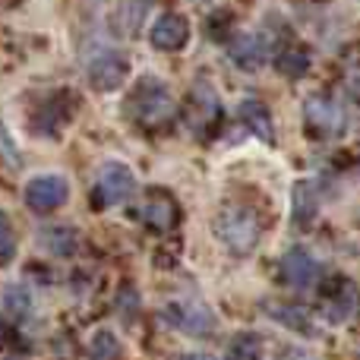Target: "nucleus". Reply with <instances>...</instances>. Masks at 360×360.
Here are the masks:
<instances>
[{
    "label": "nucleus",
    "mask_w": 360,
    "mask_h": 360,
    "mask_svg": "<svg viewBox=\"0 0 360 360\" xmlns=\"http://www.w3.org/2000/svg\"><path fill=\"white\" fill-rule=\"evenodd\" d=\"M127 114H130L139 127H162V124H168L171 114H174V101H171L162 79L146 76V79L136 82V89H133L130 98H127Z\"/></svg>",
    "instance_id": "1"
},
{
    "label": "nucleus",
    "mask_w": 360,
    "mask_h": 360,
    "mask_svg": "<svg viewBox=\"0 0 360 360\" xmlns=\"http://www.w3.org/2000/svg\"><path fill=\"white\" fill-rule=\"evenodd\" d=\"M215 234L221 237V243L231 253L243 256L259 243V215L250 205H224L215 218Z\"/></svg>",
    "instance_id": "2"
},
{
    "label": "nucleus",
    "mask_w": 360,
    "mask_h": 360,
    "mask_svg": "<svg viewBox=\"0 0 360 360\" xmlns=\"http://www.w3.org/2000/svg\"><path fill=\"white\" fill-rule=\"evenodd\" d=\"M133 190H136V177H133V171L120 162H108L105 168L98 171V184H95L92 202H95V209H111V205L130 199Z\"/></svg>",
    "instance_id": "3"
},
{
    "label": "nucleus",
    "mask_w": 360,
    "mask_h": 360,
    "mask_svg": "<svg viewBox=\"0 0 360 360\" xmlns=\"http://www.w3.org/2000/svg\"><path fill=\"white\" fill-rule=\"evenodd\" d=\"M162 316L168 319V326H174L177 332L193 338H205L215 329V316L212 310L202 304V300H174L162 310Z\"/></svg>",
    "instance_id": "4"
},
{
    "label": "nucleus",
    "mask_w": 360,
    "mask_h": 360,
    "mask_svg": "<svg viewBox=\"0 0 360 360\" xmlns=\"http://www.w3.org/2000/svg\"><path fill=\"white\" fill-rule=\"evenodd\" d=\"M89 82H92L98 92H114L127 82L130 76V60L117 51H98V54L89 60V70H86Z\"/></svg>",
    "instance_id": "5"
},
{
    "label": "nucleus",
    "mask_w": 360,
    "mask_h": 360,
    "mask_svg": "<svg viewBox=\"0 0 360 360\" xmlns=\"http://www.w3.org/2000/svg\"><path fill=\"white\" fill-rule=\"evenodd\" d=\"M70 199V184L60 174H41L25 184V202L35 212H54Z\"/></svg>",
    "instance_id": "6"
},
{
    "label": "nucleus",
    "mask_w": 360,
    "mask_h": 360,
    "mask_svg": "<svg viewBox=\"0 0 360 360\" xmlns=\"http://www.w3.org/2000/svg\"><path fill=\"white\" fill-rule=\"evenodd\" d=\"M149 41L155 44L158 51H168V54L171 51H180L190 41V22H186L180 13H162L149 32Z\"/></svg>",
    "instance_id": "7"
},
{
    "label": "nucleus",
    "mask_w": 360,
    "mask_h": 360,
    "mask_svg": "<svg viewBox=\"0 0 360 360\" xmlns=\"http://www.w3.org/2000/svg\"><path fill=\"white\" fill-rule=\"evenodd\" d=\"M316 275H319L316 259H313L304 247H294L285 253V259H281V278H285L288 288L304 291V288H310L313 281H316Z\"/></svg>",
    "instance_id": "8"
},
{
    "label": "nucleus",
    "mask_w": 360,
    "mask_h": 360,
    "mask_svg": "<svg viewBox=\"0 0 360 360\" xmlns=\"http://www.w3.org/2000/svg\"><path fill=\"white\" fill-rule=\"evenodd\" d=\"M228 54L240 70H259L269 48H266V41H262V35H256V32H240V35L228 44Z\"/></svg>",
    "instance_id": "9"
},
{
    "label": "nucleus",
    "mask_w": 360,
    "mask_h": 360,
    "mask_svg": "<svg viewBox=\"0 0 360 360\" xmlns=\"http://www.w3.org/2000/svg\"><path fill=\"white\" fill-rule=\"evenodd\" d=\"M307 120H310V127L316 133H338V130H342V120L345 117H342V111H338L329 98L313 95V98L307 101Z\"/></svg>",
    "instance_id": "10"
},
{
    "label": "nucleus",
    "mask_w": 360,
    "mask_h": 360,
    "mask_svg": "<svg viewBox=\"0 0 360 360\" xmlns=\"http://www.w3.org/2000/svg\"><path fill=\"white\" fill-rule=\"evenodd\" d=\"M316 212H319V199H316V193H313V184H307V180L294 184V193H291V215H294V221H297L300 228H307V224L316 218Z\"/></svg>",
    "instance_id": "11"
},
{
    "label": "nucleus",
    "mask_w": 360,
    "mask_h": 360,
    "mask_svg": "<svg viewBox=\"0 0 360 360\" xmlns=\"http://www.w3.org/2000/svg\"><path fill=\"white\" fill-rule=\"evenodd\" d=\"M240 120L250 127V130L256 133L259 139H266V143H272V117H269V108L262 105V101H243L240 105Z\"/></svg>",
    "instance_id": "12"
},
{
    "label": "nucleus",
    "mask_w": 360,
    "mask_h": 360,
    "mask_svg": "<svg viewBox=\"0 0 360 360\" xmlns=\"http://www.w3.org/2000/svg\"><path fill=\"white\" fill-rule=\"evenodd\" d=\"M152 4H155V0H124V6H120V29L127 32V38L139 35V29H143Z\"/></svg>",
    "instance_id": "13"
},
{
    "label": "nucleus",
    "mask_w": 360,
    "mask_h": 360,
    "mask_svg": "<svg viewBox=\"0 0 360 360\" xmlns=\"http://www.w3.org/2000/svg\"><path fill=\"white\" fill-rule=\"evenodd\" d=\"M143 218L152 224V228H171L177 221V209L168 196H152L149 202L143 205Z\"/></svg>",
    "instance_id": "14"
},
{
    "label": "nucleus",
    "mask_w": 360,
    "mask_h": 360,
    "mask_svg": "<svg viewBox=\"0 0 360 360\" xmlns=\"http://www.w3.org/2000/svg\"><path fill=\"white\" fill-rule=\"evenodd\" d=\"M224 360H262V338L253 335V332H247V335H237L234 342H231L228 354Z\"/></svg>",
    "instance_id": "15"
},
{
    "label": "nucleus",
    "mask_w": 360,
    "mask_h": 360,
    "mask_svg": "<svg viewBox=\"0 0 360 360\" xmlns=\"http://www.w3.org/2000/svg\"><path fill=\"white\" fill-rule=\"evenodd\" d=\"M120 357V342L111 332H95L89 342V360H117Z\"/></svg>",
    "instance_id": "16"
},
{
    "label": "nucleus",
    "mask_w": 360,
    "mask_h": 360,
    "mask_svg": "<svg viewBox=\"0 0 360 360\" xmlns=\"http://www.w3.org/2000/svg\"><path fill=\"white\" fill-rule=\"evenodd\" d=\"M41 240L48 243V250H54V253L67 256V253H73L76 234H73V231H67V228H54V231H44Z\"/></svg>",
    "instance_id": "17"
},
{
    "label": "nucleus",
    "mask_w": 360,
    "mask_h": 360,
    "mask_svg": "<svg viewBox=\"0 0 360 360\" xmlns=\"http://www.w3.org/2000/svg\"><path fill=\"white\" fill-rule=\"evenodd\" d=\"M16 256V231L6 212H0V259H13Z\"/></svg>",
    "instance_id": "18"
},
{
    "label": "nucleus",
    "mask_w": 360,
    "mask_h": 360,
    "mask_svg": "<svg viewBox=\"0 0 360 360\" xmlns=\"http://www.w3.org/2000/svg\"><path fill=\"white\" fill-rule=\"evenodd\" d=\"M272 316L281 319L288 329H297V332H307V313L304 310H294V307H272Z\"/></svg>",
    "instance_id": "19"
},
{
    "label": "nucleus",
    "mask_w": 360,
    "mask_h": 360,
    "mask_svg": "<svg viewBox=\"0 0 360 360\" xmlns=\"http://www.w3.org/2000/svg\"><path fill=\"white\" fill-rule=\"evenodd\" d=\"M6 307H10V313L13 316H22L25 313V307H29V297H25V291L22 288H6Z\"/></svg>",
    "instance_id": "20"
},
{
    "label": "nucleus",
    "mask_w": 360,
    "mask_h": 360,
    "mask_svg": "<svg viewBox=\"0 0 360 360\" xmlns=\"http://www.w3.org/2000/svg\"><path fill=\"white\" fill-rule=\"evenodd\" d=\"M177 360H212V357L202 354V351H190V354H180Z\"/></svg>",
    "instance_id": "21"
},
{
    "label": "nucleus",
    "mask_w": 360,
    "mask_h": 360,
    "mask_svg": "<svg viewBox=\"0 0 360 360\" xmlns=\"http://www.w3.org/2000/svg\"><path fill=\"white\" fill-rule=\"evenodd\" d=\"M0 329H4V326H0Z\"/></svg>",
    "instance_id": "22"
},
{
    "label": "nucleus",
    "mask_w": 360,
    "mask_h": 360,
    "mask_svg": "<svg viewBox=\"0 0 360 360\" xmlns=\"http://www.w3.org/2000/svg\"><path fill=\"white\" fill-rule=\"evenodd\" d=\"M196 4H199V0H196Z\"/></svg>",
    "instance_id": "23"
}]
</instances>
